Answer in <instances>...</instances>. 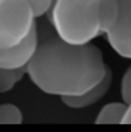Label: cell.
I'll return each instance as SVG.
<instances>
[{"label": "cell", "instance_id": "obj_1", "mask_svg": "<svg viewBox=\"0 0 131 132\" xmlns=\"http://www.w3.org/2000/svg\"><path fill=\"white\" fill-rule=\"evenodd\" d=\"M106 70L98 47L74 45L56 33L39 37L38 50L27 65L30 81L44 93L59 98L86 93L103 79Z\"/></svg>", "mask_w": 131, "mask_h": 132}, {"label": "cell", "instance_id": "obj_2", "mask_svg": "<svg viewBox=\"0 0 131 132\" xmlns=\"http://www.w3.org/2000/svg\"><path fill=\"white\" fill-rule=\"evenodd\" d=\"M47 20L62 40L74 45L91 44L103 34L98 0H55Z\"/></svg>", "mask_w": 131, "mask_h": 132}, {"label": "cell", "instance_id": "obj_3", "mask_svg": "<svg viewBox=\"0 0 131 132\" xmlns=\"http://www.w3.org/2000/svg\"><path fill=\"white\" fill-rule=\"evenodd\" d=\"M36 27V16L25 0H0V48L20 44Z\"/></svg>", "mask_w": 131, "mask_h": 132}, {"label": "cell", "instance_id": "obj_4", "mask_svg": "<svg viewBox=\"0 0 131 132\" xmlns=\"http://www.w3.org/2000/svg\"><path fill=\"white\" fill-rule=\"evenodd\" d=\"M105 36L117 54L131 59V0H120L119 22Z\"/></svg>", "mask_w": 131, "mask_h": 132}, {"label": "cell", "instance_id": "obj_5", "mask_svg": "<svg viewBox=\"0 0 131 132\" xmlns=\"http://www.w3.org/2000/svg\"><path fill=\"white\" fill-rule=\"evenodd\" d=\"M39 45L38 27L28 34L25 40L14 47L0 48V67L2 69H27Z\"/></svg>", "mask_w": 131, "mask_h": 132}, {"label": "cell", "instance_id": "obj_6", "mask_svg": "<svg viewBox=\"0 0 131 132\" xmlns=\"http://www.w3.org/2000/svg\"><path fill=\"white\" fill-rule=\"evenodd\" d=\"M111 86H112V72H111V69L108 67V70H106L103 79H101L95 87H92L91 90H88V92L83 93V95L64 96V98H61V100H62V103H64L66 106L70 107V109H84V107H89V106L98 103L100 100H103L105 95L109 92Z\"/></svg>", "mask_w": 131, "mask_h": 132}, {"label": "cell", "instance_id": "obj_7", "mask_svg": "<svg viewBox=\"0 0 131 132\" xmlns=\"http://www.w3.org/2000/svg\"><path fill=\"white\" fill-rule=\"evenodd\" d=\"M126 110H128V104L125 101L109 103L103 106L101 110L98 112L95 118V124H122L126 115Z\"/></svg>", "mask_w": 131, "mask_h": 132}, {"label": "cell", "instance_id": "obj_8", "mask_svg": "<svg viewBox=\"0 0 131 132\" xmlns=\"http://www.w3.org/2000/svg\"><path fill=\"white\" fill-rule=\"evenodd\" d=\"M100 2V22L103 34L109 33L120 17V0H98Z\"/></svg>", "mask_w": 131, "mask_h": 132}, {"label": "cell", "instance_id": "obj_9", "mask_svg": "<svg viewBox=\"0 0 131 132\" xmlns=\"http://www.w3.org/2000/svg\"><path fill=\"white\" fill-rule=\"evenodd\" d=\"M27 75V69H2L0 67V93H6Z\"/></svg>", "mask_w": 131, "mask_h": 132}, {"label": "cell", "instance_id": "obj_10", "mask_svg": "<svg viewBox=\"0 0 131 132\" xmlns=\"http://www.w3.org/2000/svg\"><path fill=\"white\" fill-rule=\"evenodd\" d=\"M24 115L16 104H0V124H22Z\"/></svg>", "mask_w": 131, "mask_h": 132}, {"label": "cell", "instance_id": "obj_11", "mask_svg": "<svg viewBox=\"0 0 131 132\" xmlns=\"http://www.w3.org/2000/svg\"><path fill=\"white\" fill-rule=\"evenodd\" d=\"M25 2L31 6L36 19H41L42 16H47V13L52 10L55 0H25Z\"/></svg>", "mask_w": 131, "mask_h": 132}, {"label": "cell", "instance_id": "obj_12", "mask_svg": "<svg viewBox=\"0 0 131 132\" xmlns=\"http://www.w3.org/2000/svg\"><path fill=\"white\" fill-rule=\"evenodd\" d=\"M120 95L122 100L126 104H131V65L128 67V70L123 73L122 76V82H120Z\"/></svg>", "mask_w": 131, "mask_h": 132}, {"label": "cell", "instance_id": "obj_13", "mask_svg": "<svg viewBox=\"0 0 131 132\" xmlns=\"http://www.w3.org/2000/svg\"><path fill=\"white\" fill-rule=\"evenodd\" d=\"M122 124H131V104H128V110H126V115H125Z\"/></svg>", "mask_w": 131, "mask_h": 132}]
</instances>
